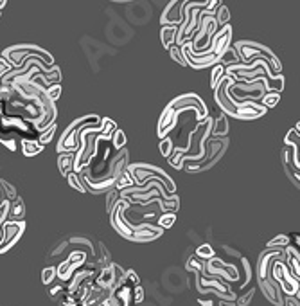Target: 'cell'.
I'll list each match as a JSON object with an SVG mask.
<instances>
[{
  "mask_svg": "<svg viewBox=\"0 0 300 306\" xmlns=\"http://www.w3.org/2000/svg\"><path fill=\"white\" fill-rule=\"evenodd\" d=\"M169 54H171V58L174 61H176L178 65H182V67H187V63H185V60H184V54H182V49L178 47V45H171L169 47Z\"/></svg>",
  "mask_w": 300,
  "mask_h": 306,
  "instance_id": "25",
  "label": "cell"
},
{
  "mask_svg": "<svg viewBox=\"0 0 300 306\" xmlns=\"http://www.w3.org/2000/svg\"><path fill=\"white\" fill-rule=\"evenodd\" d=\"M7 6V2L6 0H0V9H4V7Z\"/></svg>",
  "mask_w": 300,
  "mask_h": 306,
  "instance_id": "38",
  "label": "cell"
},
{
  "mask_svg": "<svg viewBox=\"0 0 300 306\" xmlns=\"http://www.w3.org/2000/svg\"><path fill=\"white\" fill-rule=\"evenodd\" d=\"M106 196H108V202H106V211H108V214H110V212L113 211V207L117 206V202L121 200V195H119V191L117 189H111L110 193H106Z\"/></svg>",
  "mask_w": 300,
  "mask_h": 306,
  "instance_id": "27",
  "label": "cell"
},
{
  "mask_svg": "<svg viewBox=\"0 0 300 306\" xmlns=\"http://www.w3.org/2000/svg\"><path fill=\"white\" fill-rule=\"evenodd\" d=\"M300 306L299 297H291V295H284L282 297V306Z\"/></svg>",
  "mask_w": 300,
  "mask_h": 306,
  "instance_id": "33",
  "label": "cell"
},
{
  "mask_svg": "<svg viewBox=\"0 0 300 306\" xmlns=\"http://www.w3.org/2000/svg\"><path fill=\"white\" fill-rule=\"evenodd\" d=\"M225 78V65H214L212 67V74H211V87H212V90L216 89L217 85H219V81Z\"/></svg>",
  "mask_w": 300,
  "mask_h": 306,
  "instance_id": "21",
  "label": "cell"
},
{
  "mask_svg": "<svg viewBox=\"0 0 300 306\" xmlns=\"http://www.w3.org/2000/svg\"><path fill=\"white\" fill-rule=\"evenodd\" d=\"M23 214H25V209H23L22 198H17V200L9 202V212H7V216H11L13 222H22Z\"/></svg>",
  "mask_w": 300,
  "mask_h": 306,
  "instance_id": "16",
  "label": "cell"
},
{
  "mask_svg": "<svg viewBox=\"0 0 300 306\" xmlns=\"http://www.w3.org/2000/svg\"><path fill=\"white\" fill-rule=\"evenodd\" d=\"M200 305L201 306H214V303H212V301L211 299H200Z\"/></svg>",
  "mask_w": 300,
  "mask_h": 306,
  "instance_id": "36",
  "label": "cell"
},
{
  "mask_svg": "<svg viewBox=\"0 0 300 306\" xmlns=\"http://www.w3.org/2000/svg\"><path fill=\"white\" fill-rule=\"evenodd\" d=\"M131 204L129 198H123L117 202V206L113 207V211L110 212V222L111 225L115 227V231L123 238L129 239V241H137V243H144V241H153L158 236L164 234L158 225H153V223H129L126 218H124V211L126 207Z\"/></svg>",
  "mask_w": 300,
  "mask_h": 306,
  "instance_id": "1",
  "label": "cell"
},
{
  "mask_svg": "<svg viewBox=\"0 0 300 306\" xmlns=\"http://www.w3.org/2000/svg\"><path fill=\"white\" fill-rule=\"evenodd\" d=\"M160 153L162 157H171V153L174 151V146H172V141L169 139V137H166V139H162L160 141Z\"/></svg>",
  "mask_w": 300,
  "mask_h": 306,
  "instance_id": "29",
  "label": "cell"
},
{
  "mask_svg": "<svg viewBox=\"0 0 300 306\" xmlns=\"http://www.w3.org/2000/svg\"><path fill=\"white\" fill-rule=\"evenodd\" d=\"M191 108L196 110L198 121H205L207 117H209V110H207L205 103L201 101L200 95L193 94V92L178 95L176 99H172L171 103L164 108V112H162L160 119H158V128H156L158 137H160V139H166V135L176 126V121H178V117H180V114H184L185 110H191Z\"/></svg>",
  "mask_w": 300,
  "mask_h": 306,
  "instance_id": "2",
  "label": "cell"
},
{
  "mask_svg": "<svg viewBox=\"0 0 300 306\" xmlns=\"http://www.w3.org/2000/svg\"><path fill=\"white\" fill-rule=\"evenodd\" d=\"M131 299H133L137 305L144 301V290H142V286H140V284H139V286H135V288L131 290Z\"/></svg>",
  "mask_w": 300,
  "mask_h": 306,
  "instance_id": "31",
  "label": "cell"
},
{
  "mask_svg": "<svg viewBox=\"0 0 300 306\" xmlns=\"http://www.w3.org/2000/svg\"><path fill=\"white\" fill-rule=\"evenodd\" d=\"M20 148H22V153L25 157H34L43 151V148L38 144V141L29 139V137H23V139L20 141Z\"/></svg>",
  "mask_w": 300,
  "mask_h": 306,
  "instance_id": "13",
  "label": "cell"
},
{
  "mask_svg": "<svg viewBox=\"0 0 300 306\" xmlns=\"http://www.w3.org/2000/svg\"><path fill=\"white\" fill-rule=\"evenodd\" d=\"M228 20H230V11H228V7L225 4L219 2V6L216 7V11H214V22H216L217 29L223 27V25H227Z\"/></svg>",
  "mask_w": 300,
  "mask_h": 306,
  "instance_id": "17",
  "label": "cell"
},
{
  "mask_svg": "<svg viewBox=\"0 0 300 306\" xmlns=\"http://www.w3.org/2000/svg\"><path fill=\"white\" fill-rule=\"evenodd\" d=\"M219 306H236V303H230V301H221Z\"/></svg>",
  "mask_w": 300,
  "mask_h": 306,
  "instance_id": "37",
  "label": "cell"
},
{
  "mask_svg": "<svg viewBox=\"0 0 300 306\" xmlns=\"http://www.w3.org/2000/svg\"><path fill=\"white\" fill-rule=\"evenodd\" d=\"M252 297H254V290L246 292V294L243 295V297H236V299H237V306H246L252 301Z\"/></svg>",
  "mask_w": 300,
  "mask_h": 306,
  "instance_id": "32",
  "label": "cell"
},
{
  "mask_svg": "<svg viewBox=\"0 0 300 306\" xmlns=\"http://www.w3.org/2000/svg\"><path fill=\"white\" fill-rule=\"evenodd\" d=\"M128 173L131 175V178H133V184L144 186L148 178H155V180H158V182L164 186V189H166V193H169V196H172L176 193V184H174V180H172L164 169L153 166V164H142V162H139V164H129Z\"/></svg>",
  "mask_w": 300,
  "mask_h": 306,
  "instance_id": "8",
  "label": "cell"
},
{
  "mask_svg": "<svg viewBox=\"0 0 300 306\" xmlns=\"http://www.w3.org/2000/svg\"><path fill=\"white\" fill-rule=\"evenodd\" d=\"M68 180V184L72 186L74 189H78L79 193H83V195H86V191H85V188H83V184H81V180H79V175L78 173H68L67 177H65Z\"/></svg>",
  "mask_w": 300,
  "mask_h": 306,
  "instance_id": "26",
  "label": "cell"
},
{
  "mask_svg": "<svg viewBox=\"0 0 300 306\" xmlns=\"http://www.w3.org/2000/svg\"><path fill=\"white\" fill-rule=\"evenodd\" d=\"M232 49L236 50V54L239 58V63H250L256 58H264L270 61L272 71L275 74H280L282 71V63L279 60V56L275 54V50H272L266 45L259 44V42H248V40H239L232 45Z\"/></svg>",
  "mask_w": 300,
  "mask_h": 306,
  "instance_id": "5",
  "label": "cell"
},
{
  "mask_svg": "<svg viewBox=\"0 0 300 306\" xmlns=\"http://www.w3.org/2000/svg\"><path fill=\"white\" fill-rule=\"evenodd\" d=\"M176 31H178L176 25H162L160 40L164 49H169L171 45H174V42H176Z\"/></svg>",
  "mask_w": 300,
  "mask_h": 306,
  "instance_id": "14",
  "label": "cell"
},
{
  "mask_svg": "<svg viewBox=\"0 0 300 306\" xmlns=\"http://www.w3.org/2000/svg\"><path fill=\"white\" fill-rule=\"evenodd\" d=\"M211 134L214 135V139H221L225 135L228 134V121H227V116H217L214 121H212V130Z\"/></svg>",
  "mask_w": 300,
  "mask_h": 306,
  "instance_id": "12",
  "label": "cell"
},
{
  "mask_svg": "<svg viewBox=\"0 0 300 306\" xmlns=\"http://www.w3.org/2000/svg\"><path fill=\"white\" fill-rule=\"evenodd\" d=\"M279 101H280V94H277V92H268V94H264L261 97V103L264 108H273V106H277L279 105Z\"/></svg>",
  "mask_w": 300,
  "mask_h": 306,
  "instance_id": "22",
  "label": "cell"
},
{
  "mask_svg": "<svg viewBox=\"0 0 300 306\" xmlns=\"http://www.w3.org/2000/svg\"><path fill=\"white\" fill-rule=\"evenodd\" d=\"M234 78L230 76H225V78L219 81L216 89H214V99H216V105L221 108L223 116H230L236 117L239 121H254V119H259L266 114V108L261 105V103H252V101H232L227 97V89L228 85L232 83Z\"/></svg>",
  "mask_w": 300,
  "mask_h": 306,
  "instance_id": "3",
  "label": "cell"
},
{
  "mask_svg": "<svg viewBox=\"0 0 300 306\" xmlns=\"http://www.w3.org/2000/svg\"><path fill=\"white\" fill-rule=\"evenodd\" d=\"M0 186L4 188V191H6V196H7V202H13V200H17L18 196H17V189L13 188L11 184L7 182V180H0Z\"/></svg>",
  "mask_w": 300,
  "mask_h": 306,
  "instance_id": "30",
  "label": "cell"
},
{
  "mask_svg": "<svg viewBox=\"0 0 300 306\" xmlns=\"http://www.w3.org/2000/svg\"><path fill=\"white\" fill-rule=\"evenodd\" d=\"M23 231H25V223H23V220H22V222H13V220H9V222L2 223L0 254H4V252L9 251L13 245H15L18 239H20V236L23 234Z\"/></svg>",
  "mask_w": 300,
  "mask_h": 306,
  "instance_id": "9",
  "label": "cell"
},
{
  "mask_svg": "<svg viewBox=\"0 0 300 306\" xmlns=\"http://www.w3.org/2000/svg\"><path fill=\"white\" fill-rule=\"evenodd\" d=\"M11 69H13V67H11V65H9V63H7L6 60H4V58H0V78H2L4 74L9 72Z\"/></svg>",
  "mask_w": 300,
  "mask_h": 306,
  "instance_id": "34",
  "label": "cell"
},
{
  "mask_svg": "<svg viewBox=\"0 0 300 306\" xmlns=\"http://www.w3.org/2000/svg\"><path fill=\"white\" fill-rule=\"evenodd\" d=\"M56 128H58V124H52V126H49L47 130H43V132H40V137H36V141H38V144L43 148V146H47L52 141V137H54L56 134Z\"/></svg>",
  "mask_w": 300,
  "mask_h": 306,
  "instance_id": "20",
  "label": "cell"
},
{
  "mask_svg": "<svg viewBox=\"0 0 300 306\" xmlns=\"http://www.w3.org/2000/svg\"><path fill=\"white\" fill-rule=\"evenodd\" d=\"M300 124L297 122L293 128L289 130L286 139H284V150H282V161H284V171L288 178L295 184V188H299L300 180Z\"/></svg>",
  "mask_w": 300,
  "mask_h": 306,
  "instance_id": "6",
  "label": "cell"
},
{
  "mask_svg": "<svg viewBox=\"0 0 300 306\" xmlns=\"http://www.w3.org/2000/svg\"><path fill=\"white\" fill-rule=\"evenodd\" d=\"M88 128H101V117L99 116H94V114H90V116H85V117H79L76 121H72L68 124L63 135L60 137L58 141V153L62 155V153H76L79 150V137L83 130H88Z\"/></svg>",
  "mask_w": 300,
  "mask_h": 306,
  "instance_id": "4",
  "label": "cell"
},
{
  "mask_svg": "<svg viewBox=\"0 0 300 306\" xmlns=\"http://www.w3.org/2000/svg\"><path fill=\"white\" fill-rule=\"evenodd\" d=\"M111 141H113V148H115V150L126 148V135H124L123 130L117 128L115 132H113V135H111Z\"/></svg>",
  "mask_w": 300,
  "mask_h": 306,
  "instance_id": "24",
  "label": "cell"
},
{
  "mask_svg": "<svg viewBox=\"0 0 300 306\" xmlns=\"http://www.w3.org/2000/svg\"><path fill=\"white\" fill-rule=\"evenodd\" d=\"M58 169L63 177L74 171V153H62L58 155Z\"/></svg>",
  "mask_w": 300,
  "mask_h": 306,
  "instance_id": "15",
  "label": "cell"
},
{
  "mask_svg": "<svg viewBox=\"0 0 300 306\" xmlns=\"http://www.w3.org/2000/svg\"><path fill=\"white\" fill-rule=\"evenodd\" d=\"M212 258H216V252H214V249H212L211 245L205 243V245H200L198 249H196V259H200V261H209V259H212Z\"/></svg>",
  "mask_w": 300,
  "mask_h": 306,
  "instance_id": "18",
  "label": "cell"
},
{
  "mask_svg": "<svg viewBox=\"0 0 300 306\" xmlns=\"http://www.w3.org/2000/svg\"><path fill=\"white\" fill-rule=\"evenodd\" d=\"M0 142L6 146V148H9L11 151L17 150V144H15V139H13V137H9V139H0Z\"/></svg>",
  "mask_w": 300,
  "mask_h": 306,
  "instance_id": "35",
  "label": "cell"
},
{
  "mask_svg": "<svg viewBox=\"0 0 300 306\" xmlns=\"http://www.w3.org/2000/svg\"><path fill=\"white\" fill-rule=\"evenodd\" d=\"M0 58H4L13 69H18L23 61L29 60V58H38V60L43 61L45 67H49V69L54 65V58H52V54H50L49 50H45V49H42V47H38V45H33V44L11 45V47H7V49L2 50V56H0Z\"/></svg>",
  "mask_w": 300,
  "mask_h": 306,
  "instance_id": "7",
  "label": "cell"
},
{
  "mask_svg": "<svg viewBox=\"0 0 300 306\" xmlns=\"http://www.w3.org/2000/svg\"><path fill=\"white\" fill-rule=\"evenodd\" d=\"M95 284L105 292H111L117 286L115 281V263H110L108 267H105L101 270V274L95 279Z\"/></svg>",
  "mask_w": 300,
  "mask_h": 306,
  "instance_id": "11",
  "label": "cell"
},
{
  "mask_svg": "<svg viewBox=\"0 0 300 306\" xmlns=\"http://www.w3.org/2000/svg\"><path fill=\"white\" fill-rule=\"evenodd\" d=\"M289 245H291V238L286 236V234H279V236H275L272 241H268L266 249H286V247H289Z\"/></svg>",
  "mask_w": 300,
  "mask_h": 306,
  "instance_id": "19",
  "label": "cell"
},
{
  "mask_svg": "<svg viewBox=\"0 0 300 306\" xmlns=\"http://www.w3.org/2000/svg\"><path fill=\"white\" fill-rule=\"evenodd\" d=\"M182 13H184V2H178L172 0L167 4V7H164V13L160 17L162 25H180L182 24Z\"/></svg>",
  "mask_w": 300,
  "mask_h": 306,
  "instance_id": "10",
  "label": "cell"
},
{
  "mask_svg": "<svg viewBox=\"0 0 300 306\" xmlns=\"http://www.w3.org/2000/svg\"><path fill=\"white\" fill-rule=\"evenodd\" d=\"M42 281L43 284H52L56 281V267H45L43 272H42Z\"/></svg>",
  "mask_w": 300,
  "mask_h": 306,
  "instance_id": "28",
  "label": "cell"
},
{
  "mask_svg": "<svg viewBox=\"0 0 300 306\" xmlns=\"http://www.w3.org/2000/svg\"><path fill=\"white\" fill-rule=\"evenodd\" d=\"M174 220H176V214L174 212H164L160 218H158V222H156V225L162 229V231H166V229H171L172 223H174Z\"/></svg>",
  "mask_w": 300,
  "mask_h": 306,
  "instance_id": "23",
  "label": "cell"
}]
</instances>
